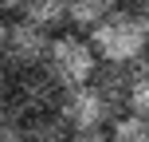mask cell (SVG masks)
I'll use <instances>...</instances> for the list:
<instances>
[{
    "mask_svg": "<svg viewBox=\"0 0 149 142\" xmlns=\"http://www.w3.org/2000/svg\"><path fill=\"white\" fill-rule=\"evenodd\" d=\"M90 44H94L98 59L110 63H137L149 47V28L141 12H130V8H114L102 20L90 28Z\"/></svg>",
    "mask_w": 149,
    "mask_h": 142,
    "instance_id": "1",
    "label": "cell"
},
{
    "mask_svg": "<svg viewBox=\"0 0 149 142\" xmlns=\"http://www.w3.org/2000/svg\"><path fill=\"white\" fill-rule=\"evenodd\" d=\"M59 114L71 126V134H79V138H102L106 126H110V119L118 114V107H114L110 99L94 87V79H90V83H79V87H67L59 95Z\"/></svg>",
    "mask_w": 149,
    "mask_h": 142,
    "instance_id": "2",
    "label": "cell"
},
{
    "mask_svg": "<svg viewBox=\"0 0 149 142\" xmlns=\"http://www.w3.org/2000/svg\"><path fill=\"white\" fill-rule=\"evenodd\" d=\"M43 67L51 71V79L59 83L63 91L79 87V83H90L98 71V52L90 40L74 36V32H63V36H51V47H47Z\"/></svg>",
    "mask_w": 149,
    "mask_h": 142,
    "instance_id": "3",
    "label": "cell"
},
{
    "mask_svg": "<svg viewBox=\"0 0 149 142\" xmlns=\"http://www.w3.org/2000/svg\"><path fill=\"white\" fill-rule=\"evenodd\" d=\"M59 95H63V87L51 79V71H47L43 63H39V67H20L16 79H12V91H8L12 107L24 119L43 114V111H59Z\"/></svg>",
    "mask_w": 149,
    "mask_h": 142,
    "instance_id": "4",
    "label": "cell"
},
{
    "mask_svg": "<svg viewBox=\"0 0 149 142\" xmlns=\"http://www.w3.org/2000/svg\"><path fill=\"white\" fill-rule=\"evenodd\" d=\"M47 47H51V28L20 16V20L8 24V36H4V44H0V55L20 71V67H39V63L47 59Z\"/></svg>",
    "mask_w": 149,
    "mask_h": 142,
    "instance_id": "5",
    "label": "cell"
},
{
    "mask_svg": "<svg viewBox=\"0 0 149 142\" xmlns=\"http://www.w3.org/2000/svg\"><path fill=\"white\" fill-rule=\"evenodd\" d=\"M106 134L114 142H149V119L141 111H134V107H122V111L110 119Z\"/></svg>",
    "mask_w": 149,
    "mask_h": 142,
    "instance_id": "6",
    "label": "cell"
},
{
    "mask_svg": "<svg viewBox=\"0 0 149 142\" xmlns=\"http://www.w3.org/2000/svg\"><path fill=\"white\" fill-rule=\"evenodd\" d=\"M114 8H118V0H67V24L90 32L106 12H114Z\"/></svg>",
    "mask_w": 149,
    "mask_h": 142,
    "instance_id": "7",
    "label": "cell"
},
{
    "mask_svg": "<svg viewBox=\"0 0 149 142\" xmlns=\"http://www.w3.org/2000/svg\"><path fill=\"white\" fill-rule=\"evenodd\" d=\"M20 16L43 24V28H59V24H67V0H24Z\"/></svg>",
    "mask_w": 149,
    "mask_h": 142,
    "instance_id": "8",
    "label": "cell"
},
{
    "mask_svg": "<svg viewBox=\"0 0 149 142\" xmlns=\"http://www.w3.org/2000/svg\"><path fill=\"white\" fill-rule=\"evenodd\" d=\"M134 111H141L149 119V63H134V87H130V103Z\"/></svg>",
    "mask_w": 149,
    "mask_h": 142,
    "instance_id": "9",
    "label": "cell"
},
{
    "mask_svg": "<svg viewBox=\"0 0 149 142\" xmlns=\"http://www.w3.org/2000/svg\"><path fill=\"white\" fill-rule=\"evenodd\" d=\"M24 138V114L12 107V99H0V142Z\"/></svg>",
    "mask_w": 149,
    "mask_h": 142,
    "instance_id": "10",
    "label": "cell"
},
{
    "mask_svg": "<svg viewBox=\"0 0 149 142\" xmlns=\"http://www.w3.org/2000/svg\"><path fill=\"white\" fill-rule=\"evenodd\" d=\"M12 79H16V67L0 55V99H8V91H12Z\"/></svg>",
    "mask_w": 149,
    "mask_h": 142,
    "instance_id": "11",
    "label": "cell"
},
{
    "mask_svg": "<svg viewBox=\"0 0 149 142\" xmlns=\"http://www.w3.org/2000/svg\"><path fill=\"white\" fill-rule=\"evenodd\" d=\"M20 4H24V0H0V12L12 16V12H20Z\"/></svg>",
    "mask_w": 149,
    "mask_h": 142,
    "instance_id": "12",
    "label": "cell"
},
{
    "mask_svg": "<svg viewBox=\"0 0 149 142\" xmlns=\"http://www.w3.org/2000/svg\"><path fill=\"white\" fill-rule=\"evenodd\" d=\"M8 24H12V20H8V12H0V44H4V36H8Z\"/></svg>",
    "mask_w": 149,
    "mask_h": 142,
    "instance_id": "13",
    "label": "cell"
},
{
    "mask_svg": "<svg viewBox=\"0 0 149 142\" xmlns=\"http://www.w3.org/2000/svg\"><path fill=\"white\" fill-rule=\"evenodd\" d=\"M141 16H145V28H149V0H141Z\"/></svg>",
    "mask_w": 149,
    "mask_h": 142,
    "instance_id": "14",
    "label": "cell"
},
{
    "mask_svg": "<svg viewBox=\"0 0 149 142\" xmlns=\"http://www.w3.org/2000/svg\"><path fill=\"white\" fill-rule=\"evenodd\" d=\"M126 4H137V0H126Z\"/></svg>",
    "mask_w": 149,
    "mask_h": 142,
    "instance_id": "15",
    "label": "cell"
}]
</instances>
